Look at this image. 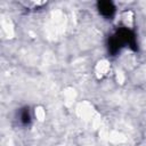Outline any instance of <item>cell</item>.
Here are the masks:
<instances>
[{
	"label": "cell",
	"mask_w": 146,
	"mask_h": 146,
	"mask_svg": "<svg viewBox=\"0 0 146 146\" xmlns=\"http://www.w3.org/2000/svg\"><path fill=\"white\" fill-rule=\"evenodd\" d=\"M108 52L112 56H115L120 50L124 47H129L132 50H137V40L136 34L133 31L127 27H120L117 29L110 38H108Z\"/></svg>",
	"instance_id": "obj_1"
},
{
	"label": "cell",
	"mask_w": 146,
	"mask_h": 146,
	"mask_svg": "<svg viewBox=\"0 0 146 146\" xmlns=\"http://www.w3.org/2000/svg\"><path fill=\"white\" fill-rule=\"evenodd\" d=\"M97 9L99 14L106 18H111L115 14V6L112 1H98Z\"/></svg>",
	"instance_id": "obj_2"
},
{
	"label": "cell",
	"mask_w": 146,
	"mask_h": 146,
	"mask_svg": "<svg viewBox=\"0 0 146 146\" xmlns=\"http://www.w3.org/2000/svg\"><path fill=\"white\" fill-rule=\"evenodd\" d=\"M19 121L24 125H26L31 122V114H30L29 107H24L19 111Z\"/></svg>",
	"instance_id": "obj_3"
}]
</instances>
